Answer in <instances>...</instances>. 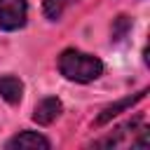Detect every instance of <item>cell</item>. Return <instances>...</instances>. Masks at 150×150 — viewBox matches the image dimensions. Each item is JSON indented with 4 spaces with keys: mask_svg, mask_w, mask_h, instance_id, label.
I'll list each match as a JSON object with an SVG mask.
<instances>
[{
    "mask_svg": "<svg viewBox=\"0 0 150 150\" xmlns=\"http://www.w3.org/2000/svg\"><path fill=\"white\" fill-rule=\"evenodd\" d=\"M59 70L63 77L73 80V82H91L96 77H101L103 73V63L101 59L77 52V49H66L59 56Z\"/></svg>",
    "mask_w": 150,
    "mask_h": 150,
    "instance_id": "1",
    "label": "cell"
},
{
    "mask_svg": "<svg viewBox=\"0 0 150 150\" xmlns=\"http://www.w3.org/2000/svg\"><path fill=\"white\" fill-rule=\"evenodd\" d=\"M96 148H117V145H131V148H145L148 145V127L143 117H136L122 127H117L110 136L94 143Z\"/></svg>",
    "mask_w": 150,
    "mask_h": 150,
    "instance_id": "2",
    "label": "cell"
},
{
    "mask_svg": "<svg viewBox=\"0 0 150 150\" xmlns=\"http://www.w3.org/2000/svg\"><path fill=\"white\" fill-rule=\"evenodd\" d=\"M26 23V0H0V28L16 30Z\"/></svg>",
    "mask_w": 150,
    "mask_h": 150,
    "instance_id": "3",
    "label": "cell"
},
{
    "mask_svg": "<svg viewBox=\"0 0 150 150\" xmlns=\"http://www.w3.org/2000/svg\"><path fill=\"white\" fill-rule=\"evenodd\" d=\"M9 150H49V141L38 131H21L7 141Z\"/></svg>",
    "mask_w": 150,
    "mask_h": 150,
    "instance_id": "4",
    "label": "cell"
},
{
    "mask_svg": "<svg viewBox=\"0 0 150 150\" xmlns=\"http://www.w3.org/2000/svg\"><path fill=\"white\" fill-rule=\"evenodd\" d=\"M61 115V101L49 96V98H42L38 105H35V112H33V120L38 124H52L56 117Z\"/></svg>",
    "mask_w": 150,
    "mask_h": 150,
    "instance_id": "5",
    "label": "cell"
},
{
    "mask_svg": "<svg viewBox=\"0 0 150 150\" xmlns=\"http://www.w3.org/2000/svg\"><path fill=\"white\" fill-rule=\"evenodd\" d=\"M148 91L143 89V91H138V94H134V96H127V98H122V101H117V103H112V105H108V108H103V112L96 117V127H101V124H105V122H110L115 115H120L122 110H127V108H131L134 103H138L143 96H145Z\"/></svg>",
    "mask_w": 150,
    "mask_h": 150,
    "instance_id": "6",
    "label": "cell"
},
{
    "mask_svg": "<svg viewBox=\"0 0 150 150\" xmlns=\"http://www.w3.org/2000/svg\"><path fill=\"white\" fill-rule=\"evenodd\" d=\"M0 96L7 103H19L23 96V84L14 75H0Z\"/></svg>",
    "mask_w": 150,
    "mask_h": 150,
    "instance_id": "7",
    "label": "cell"
},
{
    "mask_svg": "<svg viewBox=\"0 0 150 150\" xmlns=\"http://www.w3.org/2000/svg\"><path fill=\"white\" fill-rule=\"evenodd\" d=\"M73 2H75V0H45V16L52 19V21H56V19H61V14H63Z\"/></svg>",
    "mask_w": 150,
    "mask_h": 150,
    "instance_id": "8",
    "label": "cell"
},
{
    "mask_svg": "<svg viewBox=\"0 0 150 150\" xmlns=\"http://www.w3.org/2000/svg\"><path fill=\"white\" fill-rule=\"evenodd\" d=\"M129 26H131V23H129L127 16H117V30H112V38H115V40H122Z\"/></svg>",
    "mask_w": 150,
    "mask_h": 150,
    "instance_id": "9",
    "label": "cell"
}]
</instances>
